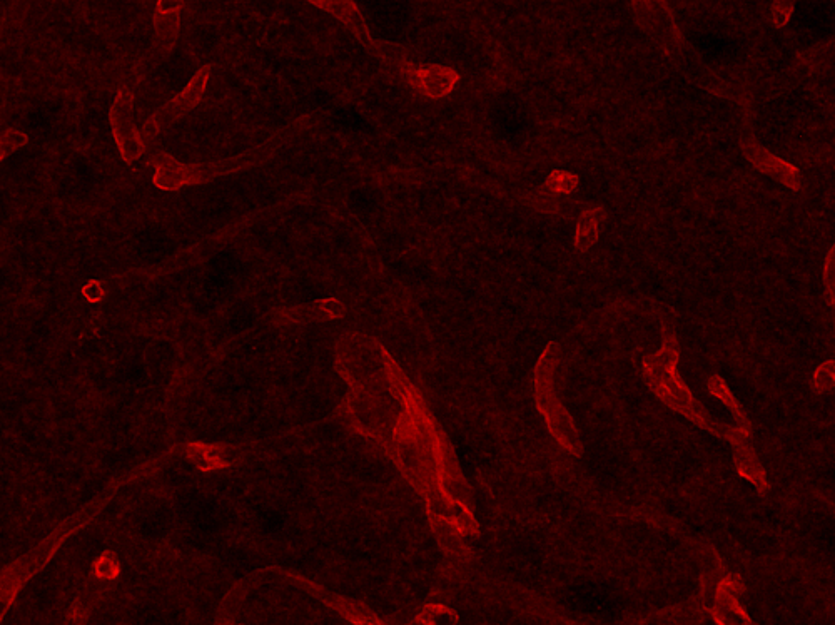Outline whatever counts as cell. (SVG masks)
Masks as SVG:
<instances>
[{
  "instance_id": "cell-6",
  "label": "cell",
  "mask_w": 835,
  "mask_h": 625,
  "mask_svg": "<svg viewBox=\"0 0 835 625\" xmlns=\"http://www.w3.org/2000/svg\"><path fill=\"white\" fill-rule=\"evenodd\" d=\"M211 71H213L211 64L199 67L193 79L188 82V86L184 87L183 91L179 92L178 96L174 97V99L167 101L164 106L159 107L142 124L139 133H141L142 143H144L146 148L147 144L154 143L161 136L162 131L171 128L174 122L183 119L186 114H189V112L201 104L206 87H208L209 79H211Z\"/></svg>"
},
{
  "instance_id": "cell-20",
  "label": "cell",
  "mask_w": 835,
  "mask_h": 625,
  "mask_svg": "<svg viewBox=\"0 0 835 625\" xmlns=\"http://www.w3.org/2000/svg\"><path fill=\"white\" fill-rule=\"evenodd\" d=\"M794 2H774L770 6V19L777 29H784L794 14Z\"/></svg>"
},
{
  "instance_id": "cell-18",
  "label": "cell",
  "mask_w": 835,
  "mask_h": 625,
  "mask_svg": "<svg viewBox=\"0 0 835 625\" xmlns=\"http://www.w3.org/2000/svg\"><path fill=\"white\" fill-rule=\"evenodd\" d=\"M824 288H825V298H827V303L829 306H834V283H835V248H832L827 251V256H825V263H824Z\"/></svg>"
},
{
  "instance_id": "cell-3",
  "label": "cell",
  "mask_w": 835,
  "mask_h": 625,
  "mask_svg": "<svg viewBox=\"0 0 835 625\" xmlns=\"http://www.w3.org/2000/svg\"><path fill=\"white\" fill-rule=\"evenodd\" d=\"M273 151L274 144L268 143L251 149L248 153L233 156V158L194 164H183L171 154L159 151L151 159V166L154 169L152 184L167 193L189 188V186H199V184L223 178L226 174L238 173V171L263 163L264 159H268L273 154Z\"/></svg>"
},
{
  "instance_id": "cell-4",
  "label": "cell",
  "mask_w": 835,
  "mask_h": 625,
  "mask_svg": "<svg viewBox=\"0 0 835 625\" xmlns=\"http://www.w3.org/2000/svg\"><path fill=\"white\" fill-rule=\"evenodd\" d=\"M560 358L562 348L557 341H550L535 365V405L545 418L548 432L552 433L558 445L575 457H580L583 452L582 438L555 388Z\"/></svg>"
},
{
  "instance_id": "cell-16",
  "label": "cell",
  "mask_w": 835,
  "mask_h": 625,
  "mask_svg": "<svg viewBox=\"0 0 835 625\" xmlns=\"http://www.w3.org/2000/svg\"><path fill=\"white\" fill-rule=\"evenodd\" d=\"M578 186H580V176L565 169H553L543 183V189L547 193L562 194V196L575 193Z\"/></svg>"
},
{
  "instance_id": "cell-1",
  "label": "cell",
  "mask_w": 835,
  "mask_h": 625,
  "mask_svg": "<svg viewBox=\"0 0 835 625\" xmlns=\"http://www.w3.org/2000/svg\"><path fill=\"white\" fill-rule=\"evenodd\" d=\"M111 500L112 492H104L92 498L74 514L62 519L49 534L44 535L32 549L27 550L26 554L12 560L11 564L0 570V625L9 614L12 605L16 604L17 597L24 587L47 569V565L51 564L52 559L74 535L97 520Z\"/></svg>"
},
{
  "instance_id": "cell-11",
  "label": "cell",
  "mask_w": 835,
  "mask_h": 625,
  "mask_svg": "<svg viewBox=\"0 0 835 625\" xmlns=\"http://www.w3.org/2000/svg\"><path fill=\"white\" fill-rule=\"evenodd\" d=\"M642 9V24L658 41L665 46L672 47L680 41L679 29L675 26L674 17L670 14V7L663 2V11H658V2H638L633 4Z\"/></svg>"
},
{
  "instance_id": "cell-7",
  "label": "cell",
  "mask_w": 835,
  "mask_h": 625,
  "mask_svg": "<svg viewBox=\"0 0 835 625\" xmlns=\"http://www.w3.org/2000/svg\"><path fill=\"white\" fill-rule=\"evenodd\" d=\"M109 124L122 161L126 164L139 161L146 151V146L142 143L141 133L134 122V94L131 89L121 87L117 91L109 109Z\"/></svg>"
},
{
  "instance_id": "cell-14",
  "label": "cell",
  "mask_w": 835,
  "mask_h": 625,
  "mask_svg": "<svg viewBox=\"0 0 835 625\" xmlns=\"http://www.w3.org/2000/svg\"><path fill=\"white\" fill-rule=\"evenodd\" d=\"M345 305L336 298L314 301L311 305L294 306L288 310L281 311V316L293 323H304V321H326L336 320L345 315Z\"/></svg>"
},
{
  "instance_id": "cell-8",
  "label": "cell",
  "mask_w": 835,
  "mask_h": 625,
  "mask_svg": "<svg viewBox=\"0 0 835 625\" xmlns=\"http://www.w3.org/2000/svg\"><path fill=\"white\" fill-rule=\"evenodd\" d=\"M740 149L744 153L745 159L754 166L759 173L769 176L777 183L782 184L784 188L790 191H800L802 189V173L795 164L789 163L787 159H782L777 154L772 153L769 149L764 148L762 144L757 143L755 139H744L740 143Z\"/></svg>"
},
{
  "instance_id": "cell-10",
  "label": "cell",
  "mask_w": 835,
  "mask_h": 625,
  "mask_svg": "<svg viewBox=\"0 0 835 625\" xmlns=\"http://www.w3.org/2000/svg\"><path fill=\"white\" fill-rule=\"evenodd\" d=\"M311 6L318 7L321 11L334 17L336 21H340L371 54L381 57V42H376L371 36L370 27L366 24L365 16L361 14L360 7L356 2H351V0H314V2H311Z\"/></svg>"
},
{
  "instance_id": "cell-19",
  "label": "cell",
  "mask_w": 835,
  "mask_h": 625,
  "mask_svg": "<svg viewBox=\"0 0 835 625\" xmlns=\"http://www.w3.org/2000/svg\"><path fill=\"white\" fill-rule=\"evenodd\" d=\"M834 385V361L829 360L815 370L814 388L815 392H827Z\"/></svg>"
},
{
  "instance_id": "cell-2",
  "label": "cell",
  "mask_w": 835,
  "mask_h": 625,
  "mask_svg": "<svg viewBox=\"0 0 835 625\" xmlns=\"http://www.w3.org/2000/svg\"><path fill=\"white\" fill-rule=\"evenodd\" d=\"M679 360V341L674 333L663 331L660 350L643 358L642 371L645 382L655 393V397L665 403L668 408L682 413L684 417L690 418L692 422L709 432H717L719 425L710 420V415H707L704 408L700 407L699 402L690 392V388L680 378Z\"/></svg>"
},
{
  "instance_id": "cell-9",
  "label": "cell",
  "mask_w": 835,
  "mask_h": 625,
  "mask_svg": "<svg viewBox=\"0 0 835 625\" xmlns=\"http://www.w3.org/2000/svg\"><path fill=\"white\" fill-rule=\"evenodd\" d=\"M183 7L184 2H179V0L157 2L154 14H152V26H154L152 57L156 61H164L166 57L171 56V52L178 44Z\"/></svg>"
},
{
  "instance_id": "cell-5",
  "label": "cell",
  "mask_w": 835,
  "mask_h": 625,
  "mask_svg": "<svg viewBox=\"0 0 835 625\" xmlns=\"http://www.w3.org/2000/svg\"><path fill=\"white\" fill-rule=\"evenodd\" d=\"M390 44H386L383 59L381 61L395 69V74L401 77V81L408 84L413 91L420 96L440 101L450 96L453 89L460 84V72L453 67L441 66V64H413L406 61L405 57L398 52H391Z\"/></svg>"
},
{
  "instance_id": "cell-15",
  "label": "cell",
  "mask_w": 835,
  "mask_h": 625,
  "mask_svg": "<svg viewBox=\"0 0 835 625\" xmlns=\"http://www.w3.org/2000/svg\"><path fill=\"white\" fill-rule=\"evenodd\" d=\"M121 575V560L117 557L116 550H102L96 559L92 560L89 577L99 580L102 584H111Z\"/></svg>"
},
{
  "instance_id": "cell-13",
  "label": "cell",
  "mask_w": 835,
  "mask_h": 625,
  "mask_svg": "<svg viewBox=\"0 0 835 625\" xmlns=\"http://www.w3.org/2000/svg\"><path fill=\"white\" fill-rule=\"evenodd\" d=\"M605 221V209L602 206L583 209L575 226L573 246L580 255H585L598 243L602 234V224Z\"/></svg>"
},
{
  "instance_id": "cell-12",
  "label": "cell",
  "mask_w": 835,
  "mask_h": 625,
  "mask_svg": "<svg viewBox=\"0 0 835 625\" xmlns=\"http://www.w3.org/2000/svg\"><path fill=\"white\" fill-rule=\"evenodd\" d=\"M107 584L92 579L87 575L86 584L72 602L71 609L66 615V625H89L97 604L106 594Z\"/></svg>"
},
{
  "instance_id": "cell-17",
  "label": "cell",
  "mask_w": 835,
  "mask_h": 625,
  "mask_svg": "<svg viewBox=\"0 0 835 625\" xmlns=\"http://www.w3.org/2000/svg\"><path fill=\"white\" fill-rule=\"evenodd\" d=\"M29 136L21 129H4L0 133V164L4 163L12 154L26 148Z\"/></svg>"
}]
</instances>
